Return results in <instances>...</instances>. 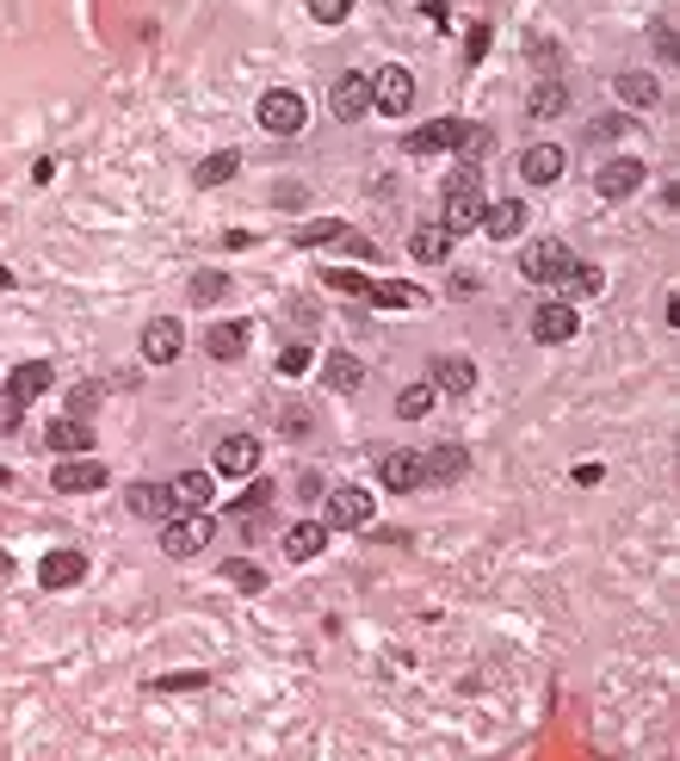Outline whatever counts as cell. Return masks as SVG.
Instances as JSON below:
<instances>
[{"label":"cell","mask_w":680,"mask_h":761,"mask_svg":"<svg viewBox=\"0 0 680 761\" xmlns=\"http://www.w3.org/2000/svg\"><path fill=\"white\" fill-rule=\"evenodd\" d=\"M446 217H439V229L446 235H464V229H476V217H483V192H476V168H464V173H452L446 180Z\"/></svg>","instance_id":"1"},{"label":"cell","mask_w":680,"mask_h":761,"mask_svg":"<svg viewBox=\"0 0 680 761\" xmlns=\"http://www.w3.org/2000/svg\"><path fill=\"white\" fill-rule=\"evenodd\" d=\"M210 533H217V520L205 515V508H180V520H168L161 527V552L168 557H192V552H205Z\"/></svg>","instance_id":"2"},{"label":"cell","mask_w":680,"mask_h":761,"mask_svg":"<svg viewBox=\"0 0 680 761\" xmlns=\"http://www.w3.org/2000/svg\"><path fill=\"white\" fill-rule=\"evenodd\" d=\"M365 520H372V490H360V483L328 490V502H321V527H328V533H353Z\"/></svg>","instance_id":"3"},{"label":"cell","mask_w":680,"mask_h":761,"mask_svg":"<svg viewBox=\"0 0 680 761\" xmlns=\"http://www.w3.org/2000/svg\"><path fill=\"white\" fill-rule=\"evenodd\" d=\"M260 124L272 136H298L303 124H309V106H303V94H291V87H272V94L260 99Z\"/></svg>","instance_id":"4"},{"label":"cell","mask_w":680,"mask_h":761,"mask_svg":"<svg viewBox=\"0 0 680 761\" xmlns=\"http://www.w3.org/2000/svg\"><path fill=\"white\" fill-rule=\"evenodd\" d=\"M569 267H575V254L563 242H526V254H520V273H526L532 286H557Z\"/></svg>","instance_id":"5"},{"label":"cell","mask_w":680,"mask_h":761,"mask_svg":"<svg viewBox=\"0 0 680 761\" xmlns=\"http://www.w3.org/2000/svg\"><path fill=\"white\" fill-rule=\"evenodd\" d=\"M372 106H378V112H390V118H402L409 106H415V75H409V69H397V62H390V69H378V75H372Z\"/></svg>","instance_id":"6"},{"label":"cell","mask_w":680,"mask_h":761,"mask_svg":"<svg viewBox=\"0 0 680 761\" xmlns=\"http://www.w3.org/2000/svg\"><path fill=\"white\" fill-rule=\"evenodd\" d=\"M643 161L638 155H612V161H606L600 173H594V192H600V198H631V192L643 186Z\"/></svg>","instance_id":"7"},{"label":"cell","mask_w":680,"mask_h":761,"mask_svg":"<svg viewBox=\"0 0 680 761\" xmlns=\"http://www.w3.org/2000/svg\"><path fill=\"white\" fill-rule=\"evenodd\" d=\"M50 490H62V495H94V490H106V464H94L87 452H75V464H57V471H50Z\"/></svg>","instance_id":"8"},{"label":"cell","mask_w":680,"mask_h":761,"mask_svg":"<svg viewBox=\"0 0 680 761\" xmlns=\"http://www.w3.org/2000/svg\"><path fill=\"white\" fill-rule=\"evenodd\" d=\"M563 161L569 155L557 149V143H532V149L520 155V180H526V186H557V180H563Z\"/></svg>","instance_id":"9"},{"label":"cell","mask_w":680,"mask_h":761,"mask_svg":"<svg viewBox=\"0 0 680 761\" xmlns=\"http://www.w3.org/2000/svg\"><path fill=\"white\" fill-rule=\"evenodd\" d=\"M328 106H335L340 124L365 118V112H372V81H365V75H340V81H335V94H328Z\"/></svg>","instance_id":"10"},{"label":"cell","mask_w":680,"mask_h":761,"mask_svg":"<svg viewBox=\"0 0 680 761\" xmlns=\"http://www.w3.org/2000/svg\"><path fill=\"white\" fill-rule=\"evenodd\" d=\"M464 143V118H434L409 136V155H439V149H458Z\"/></svg>","instance_id":"11"},{"label":"cell","mask_w":680,"mask_h":761,"mask_svg":"<svg viewBox=\"0 0 680 761\" xmlns=\"http://www.w3.org/2000/svg\"><path fill=\"white\" fill-rule=\"evenodd\" d=\"M254 464H260V439L254 434H229L217 446V471L223 476H254Z\"/></svg>","instance_id":"12"},{"label":"cell","mask_w":680,"mask_h":761,"mask_svg":"<svg viewBox=\"0 0 680 761\" xmlns=\"http://www.w3.org/2000/svg\"><path fill=\"white\" fill-rule=\"evenodd\" d=\"M476 229H483V235H495V242H508V235H520V229H526V205H520V198H501V205H483Z\"/></svg>","instance_id":"13"},{"label":"cell","mask_w":680,"mask_h":761,"mask_svg":"<svg viewBox=\"0 0 680 761\" xmlns=\"http://www.w3.org/2000/svg\"><path fill=\"white\" fill-rule=\"evenodd\" d=\"M569 335H575V310L569 304H538L532 310V341L557 347V341H569Z\"/></svg>","instance_id":"14"},{"label":"cell","mask_w":680,"mask_h":761,"mask_svg":"<svg viewBox=\"0 0 680 761\" xmlns=\"http://www.w3.org/2000/svg\"><path fill=\"white\" fill-rule=\"evenodd\" d=\"M180 347H186L180 323H149V328H143V360H149V365H173V360H180Z\"/></svg>","instance_id":"15"},{"label":"cell","mask_w":680,"mask_h":761,"mask_svg":"<svg viewBox=\"0 0 680 761\" xmlns=\"http://www.w3.org/2000/svg\"><path fill=\"white\" fill-rule=\"evenodd\" d=\"M464 471H471V452L464 446H439V452L421 458V483H458Z\"/></svg>","instance_id":"16"},{"label":"cell","mask_w":680,"mask_h":761,"mask_svg":"<svg viewBox=\"0 0 680 761\" xmlns=\"http://www.w3.org/2000/svg\"><path fill=\"white\" fill-rule=\"evenodd\" d=\"M50 452H62V458L94 452V427H87L81 415H62V421H50Z\"/></svg>","instance_id":"17"},{"label":"cell","mask_w":680,"mask_h":761,"mask_svg":"<svg viewBox=\"0 0 680 761\" xmlns=\"http://www.w3.org/2000/svg\"><path fill=\"white\" fill-rule=\"evenodd\" d=\"M378 476H384V490H421V452H384L378 458Z\"/></svg>","instance_id":"18"},{"label":"cell","mask_w":680,"mask_h":761,"mask_svg":"<svg viewBox=\"0 0 680 761\" xmlns=\"http://www.w3.org/2000/svg\"><path fill=\"white\" fill-rule=\"evenodd\" d=\"M81 576H87V557L81 552H50L44 557V570H38V582L44 589H75Z\"/></svg>","instance_id":"19"},{"label":"cell","mask_w":680,"mask_h":761,"mask_svg":"<svg viewBox=\"0 0 680 761\" xmlns=\"http://www.w3.org/2000/svg\"><path fill=\"white\" fill-rule=\"evenodd\" d=\"M131 515L136 520H168L173 515V490H161V483H131Z\"/></svg>","instance_id":"20"},{"label":"cell","mask_w":680,"mask_h":761,"mask_svg":"<svg viewBox=\"0 0 680 761\" xmlns=\"http://www.w3.org/2000/svg\"><path fill=\"white\" fill-rule=\"evenodd\" d=\"M476 384V365L464 360V353H446V360H434V390H446V397H464Z\"/></svg>","instance_id":"21"},{"label":"cell","mask_w":680,"mask_h":761,"mask_svg":"<svg viewBox=\"0 0 680 761\" xmlns=\"http://www.w3.org/2000/svg\"><path fill=\"white\" fill-rule=\"evenodd\" d=\"M205 353H210V360H242V353H247V323L205 328Z\"/></svg>","instance_id":"22"},{"label":"cell","mask_w":680,"mask_h":761,"mask_svg":"<svg viewBox=\"0 0 680 761\" xmlns=\"http://www.w3.org/2000/svg\"><path fill=\"white\" fill-rule=\"evenodd\" d=\"M50 378H57V365H50V360H25L20 372H13V384H7V390H13L20 402H32V397H44V390H50Z\"/></svg>","instance_id":"23"},{"label":"cell","mask_w":680,"mask_h":761,"mask_svg":"<svg viewBox=\"0 0 680 761\" xmlns=\"http://www.w3.org/2000/svg\"><path fill=\"white\" fill-rule=\"evenodd\" d=\"M321 545H328V527H321V520H298V527H291V533H284V557H316Z\"/></svg>","instance_id":"24"},{"label":"cell","mask_w":680,"mask_h":761,"mask_svg":"<svg viewBox=\"0 0 680 761\" xmlns=\"http://www.w3.org/2000/svg\"><path fill=\"white\" fill-rule=\"evenodd\" d=\"M321 384H328V390H360V384H365V365L353 360V353H328V365H321Z\"/></svg>","instance_id":"25"},{"label":"cell","mask_w":680,"mask_h":761,"mask_svg":"<svg viewBox=\"0 0 680 761\" xmlns=\"http://www.w3.org/2000/svg\"><path fill=\"white\" fill-rule=\"evenodd\" d=\"M365 298H372L378 310H415V304H421V291H415V286H402V279H384V286H372Z\"/></svg>","instance_id":"26"},{"label":"cell","mask_w":680,"mask_h":761,"mask_svg":"<svg viewBox=\"0 0 680 761\" xmlns=\"http://www.w3.org/2000/svg\"><path fill=\"white\" fill-rule=\"evenodd\" d=\"M235 168H242V155L235 149H217L198 161V186H223V180H235Z\"/></svg>","instance_id":"27"},{"label":"cell","mask_w":680,"mask_h":761,"mask_svg":"<svg viewBox=\"0 0 680 761\" xmlns=\"http://www.w3.org/2000/svg\"><path fill=\"white\" fill-rule=\"evenodd\" d=\"M173 508H210V476L205 471H186L173 483Z\"/></svg>","instance_id":"28"},{"label":"cell","mask_w":680,"mask_h":761,"mask_svg":"<svg viewBox=\"0 0 680 761\" xmlns=\"http://www.w3.org/2000/svg\"><path fill=\"white\" fill-rule=\"evenodd\" d=\"M563 106H569V94L557 87V81H545V87H532V99H526V112H532V118H557Z\"/></svg>","instance_id":"29"},{"label":"cell","mask_w":680,"mask_h":761,"mask_svg":"<svg viewBox=\"0 0 680 761\" xmlns=\"http://www.w3.org/2000/svg\"><path fill=\"white\" fill-rule=\"evenodd\" d=\"M415 261H446V247H452V235H446V229L439 224H427V229H415Z\"/></svg>","instance_id":"30"},{"label":"cell","mask_w":680,"mask_h":761,"mask_svg":"<svg viewBox=\"0 0 680 761\" xmlns=\"http://www.w3.org/2000/svg\"><path fill=\"white\" fill-rule=\"evenodd\" d=\"M557 286H563L569 298H594V291H600L606 279H600V267H582V261H575V267H569L563 279H557Z\"/></svg>","instance_id":"31"},{"label":"cell","mask_w":680,"mask_h":761,"mask_svg":"<svg viewBox=\"0 0 680 761\" xmlns=\"http://www.w3.org/2000/svg\"><path fill=\"white\" fill-rule=\"evenodd\" d=\"M434 397H439L434 384H409V390H402V397H397V415L421 421V415H427V409H434Z\"/></svg>","instance_id":"32"},{"label":"cell","mask_w":680,"mask_h":761,"mask_svg":"<svg viewBox=\"0 0 680 761\" xmlns=\"http://www.w3.org/2000/svg\"><path fill=\"white\" fill-rule=\"evenodd\" d=\"M619 94L631 99V106H656V75H638V69H631V75H619Z\"/></svg>","instance_id":"33"},{"label":"cell","mask_w":680,"mask_h":761,"mask_svg":"<svg viewBox=\"0 0 680 761\" xmlns=\"http://www.w3.org/2000/svg\"><path fill=\"white\" fill-rule=\"evenodd\" d=\"M340 235H347V229H340V217H321V224H303V229H298V242H303V247H316V242H340Z\"/></svg>","instance_id":"34"},{"label":"cell","mask_w":680,"mask_h":761,"mask_svg":"<svg viewBox=\"0 0 680 761\" xmlns=\"http://www.w3.org/2000/svg\"><path fill=\"white\" fill-rule=\"evenodd\" d=\"M223 291H229L223 273H198V279H192V304H217Z\"/></svg>","instance_id":"35"},{"label":"cell","mask_w":680,"mask_h":761,"mask_svg":"<svg viewBox=\"0 0 680 761\" xmlns=\"http://www.w3.org/2000/svg\"><path fill=\"white\" fill-rule=\"evenodd\" d=\"M347 13H353V0H309V20L316 25H340Z\"/></svg>","instance_id":"36"},{"label":"cell","mask_w":680,"mask_h":761,"mask_svg":"<svg viewBox=\"0 0 680 761\" xmlns=\"http://www.w3.org/2000/svg\"><path fill=\"white\" fill-rule=\"evenodd\" d=\"M328 286H335V291H347V298H365V291H372V279H365V273L335 267V273H328Z\"/></svg>","instance_id":"37"},{"label":"cell","mask_w":680,"mask_h":761,"mask_svg":"<svg viewBox=\"0 0 680 761\" xmlns=\"http://www.w3.org/2000/svg\"><path fill=\"white\" fill-rule=\"evenodd\" d=\"M279 372H284V378H303V372H309V347H284Z\"/></svg>","instance_id":"38"},{"label":"cell","mask_w":680,"mask_h":761,"mask_svg":"<svg viewBox=\"0 0 680 761\" xmlns=\"http://www.w3.org/2000/svg\"><path fill=\"white\" fill-rule=\"evenodd\" d=\"M229 582H235V589H247V594H260V589H266V576L254 570V564H229Z\"/></svg>","instance_id":"39"},{"label":"cell","mask_w":680,"mask_h":761,"mask_svg":"<svg viewBox=\"0 0 680 761\" xmlns=\"http://www.w3.org/2000/svg\"><path fill=\"white\" fill-rule=\"evenodd\" d=\"M20 415H25V402L13 397V390H0V434H13V427H20Z\"/></svg>","instance_id":"40"},{"label":"cell","mask_w":680,"mask_h":761,"mask_svg":"<svg viewBox=\"0 0 680 761\" xmlns=\"http://www.w3.org/2000/svg\"><path fill=\"white\" fill-rule=\"evenodd\" d=\"M483 50H489V25L476 20V25H471V44H464V62L476 69V62H483Z\"/></svg>","instance_id":"41"},{"label":"cell","mask_w":680,"mask_h":761,"mask_svg":"<svg viewBox=\"0 0 680 761\" xmlns=\"http://www.w3.org/2000/svg\"><path fill=\"white\" fill-rule=\"evenodd\" d=\"M186 687H205V675H161L155 693H186Z\"/></svg>","instance_id":"42"},{"label":"cell","mask_w":680,"mask_h":761,"mask_svg":"<svg viewBox=\"0 0 680 761\" xmlns=\"http://www.w3.org/2000/svg\"><path fill=\"white\" fill-rule=\"evenodd\" d=\"M0 483H7V471H0Z\"/></svg>","instance_id":"43"}]
</instances>
